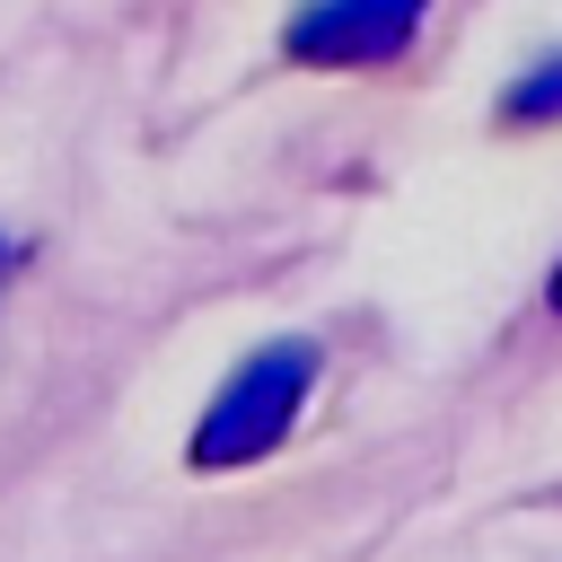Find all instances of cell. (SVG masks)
Instances as JSON below:
<instances>
[{
	"mask_svg": "<svg viewBox=\"0 0 562 562\" xmlns=\"http://www.w3.org/2000/svg\"><path fill=\"white\" fill-rule=\"evenodd\" d=\"M307 378H316V351H307V342H272V351H255V360L220 386V404L202 413V430H193L184 457H193V465H255V457L290 430Z\"/></svg>",
	"mask_w": 562,
	"mask_h": 562,
	"instance_id": "obj_1",
	"label": "cell"
},
{
	"mask_svg": "<svg viewBox=\"0 0 562 562\" xmlns=\"http://www.w3.org/2000/svg\"><path fill=\"white\" fill-rule=\"evenodd\" d=\"M422 9L430 0H307L290 18V61H316V70H378V61H404V44L422 35Z\"/></svg>",
	"mask_w": 562,
	"mask_h": 562,
	"instance_id": "obj_2",
	"label": "cell"
},
{
	"mask_svg": "<svg viewBox=\"0 0 562 562\" xmlns=\"http://www.w3.org/2000/svg\"><path fill=\"white\" fill-rule=\"evenodd\" d=\"M501 114H509V123H553V114H562V53H553V61H536V70L509 88V105H501Z\"/></svg>",
	"mask_w": 562,
	"mask_h": 562,
	"instance_id": "obj_3",
	"label": "cell"
},
{
	"mask_svg": "<svg viewBox=\"0 0 562 562\" xmlns=\"http://www.w3.org/2000/svg\"><path fill=\"white\" fill-rule=\"evenodd\" d=\"M553 307H562V263H553Z\"/></svg>",
	"mask_w": 562,
	"mask_h": 562,
	"instance_id": "obj_4",
	"label": "cell"
},
{
	"mask_svg": "<svg viewBox=\"0 0 562 562\" xmlns=\"http://www.w3.org/2000/svg\"><path fill=\"white\" fill-rule=\"evenodd\" d=\"M0 272H9V246H0Z\"/></svg>",
	"mask_w": 562,
	"mask_h": 562,
	"instance_id": "obj_5",
	"label": "cell"
}]
</instances>
